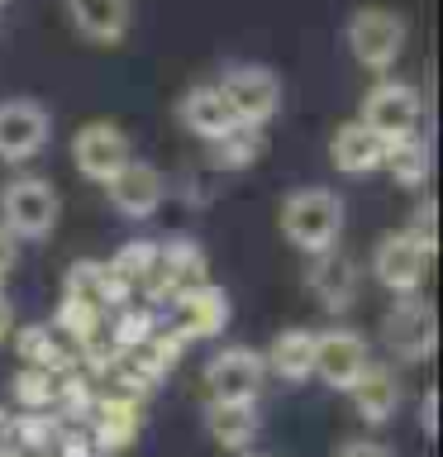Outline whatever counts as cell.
Listing matches in <instances>:
<instances>
[{"label":"cell","instance_id":"6da1fadb","mask_svg":"<svg viewBox=\"0 0 443 457\" xmlns=\"http://www.w3.org/2000/svg\"><path fill=\"white\" fill-rule=\"evenodd\" d=\"M281 238L305 257L339 248L343 238V195L329 186H300L281 200Z\"/></svg>","mask_w":443,"mask_h":457},{"label":"cell","instance_id":"7a4b0ae2","mask_svg":"<svg viewBox=\"0 0 443 457\" xmlns=\"http://www.w3.org/2000/svg\"><path fill=\"white\" fill-rule=\"evenodd\" d=\"M57 220H63V200L48 177H10L0 186V224L10 228L14 243H48Z\"/></svg>","mask_w":443,"mask_h":457},{"label":"cell","instance_id":"3957f363","mask_svg":"<svg viewBox=\"0 0 443 457\" xmlns=\"http://www.w3.org/2000/svg\"><path fill=\"white\" fill-rule=\"evenodd\" d=\"M343 38H348V53H353L357 67L386 77V71L400 62V53H405L410 24H405V14L391 10V5H363V10L348 14Z\"/></svg>","mask_w":443,"mask_h":457},{"label":"cell","instance_id":"277c9868","mask_svg":"<svg viewBox=\"0 0 443 457\" xmlns=\"http://www.w3.org/2000/svg\"><path fill=\"white\" fill-rule=\"evenodd\" d=\"M381 338L391 348L396 362L405 367H420L434 357L439 348V314L424 295H396L391 310L381 314Z\"/></svg>","mask_w":443,"mask_h":457},{"label":"cell","instance_id":"5b68a950","mask_svg":"<svg viewBox=\"0 0 443 457\" xmlns=\"http://www.w3.org/2000/svg\"><path fill=\"white\" fill-rule=\"evenodd\" d=\"M429 262H434V243H424L410 228H391V234L377 238L372 248V277L377 286H386L391 295H414L429 277Z\"/></svg>","mask_w":443,"mask_h":457},{"label":"cell","instance_id":"8992f818","mask_svg":"<svg viewBox=\"0 0 443 457\" xmlns=\"http://www.w3.org/2000/svg\"><path fill=\"white\" fill-rule=\"evenodd\" d=\"M229 100V110H234L238 124L248 129H267L272 120H277L281 110V77L263 62H234L224 67V77L214 81Z\"/></svg>","mask_w":443,"mask_h":457},{"label":"cell","instance_id":"52a82bcc","mask_svg":"<svg viewBox=\"0 0 443 457\" xmlns=\"http://www.w3.org/2000/svg\"><path fill=\"white\" fill-rule=\"evenodd\" d=\"M420 120H424V100L410 81H377L363 96V114H357V124L372 129L386 148L420 134Z\"/></svg>","mask_w":443,"mask_h":457},{"label":"cell","instance_id":"ba28073f","mask_svg":"<svg viewBox=\"0 0 443 457\" xmlns=\"http://www.w3.org/2000/svg\"><path fill=\"white\" fill-rule=\"evenodd\" d=\"M53 138V114L29 96H10L0 100V162L5 167H24L48 148Z\"/></svg>","mask_w":443,"mask_h":457},{"label":"cell","instance_id":"9c48e42d","mask_svg":"<svg viewBox=\"0 0 443 457\" xmlns=\"http://www.w3.org/2000/svg\"><path fill=\"white\" fill-rule=\"evenodd\" d=\"M129 162H134V148H129V134L120 124L91 120V124H81L77 134H71V167H77L86 181L105 186V181L120 177Z\"/></svg>","mask_w":443,"mask_h":457},{"label":"cell","instance_id":"30bf717a","mask_svg":"<svg viewBox=\"0 0 443 457\" xmlns=\"http://www.w3.org/2000/svg\"><path fill=\"white\" fill-rule=\"evenodd\" d=\"M372 367L367 338L357 328H329V334H314V381H324L329 391L348 395L363 371Z\"/></svg>","mask_w":443,"mask_h":457},{"label":"cell","instance_id":"8fae6325","mask_svg":"<svg viewBox=\"0 0 443 457\" xmlns=\"http://www.w3.org/2000/svg\"><path fill=\"white\" fill-rule=\"evenodd\" d=\"M81 428L91 434L96 457H120L129 443L143 434V400H134V395H114V391H100Z\"/></svg>","mask_w":443,"mask_h":457},{"label":"cell","instance_id":"7c38bea8","mask_svg":"<svg viewBox=\"0 0 443 457\" xmlns=\"http://www.w3.org/2000/svg\"><path fill=\"white\" fill-rule=\"evenodd\" d=\"M171 334H181L186 343H200V338H220L229 328V314H234V305H229V291L214 281H200L191 286V291L171 295Z\"/></svg>","mask_w":443,"mask_h":457},{"label":"cell","instance_id":"4fadbf2b","mask_svg":"<svg viewBox=\"0 0 443 457\" xmlns=\"http://www.w3.org/2000/svg\"><path fill=\"white\" fill-rule=\"evenodd\" d=\"M263 381H267V367H263V353L257 348H220L205 362V395L210 400H257L263 395Z\"/></svg>","mask_w":443,"mask_h":457},{"label":"cell","instance_id":"5bb4252c","mask_svg":"<svg viewBox=\"0 0 443 457\" xmlns=\"http://www.w3.org/2000/svg\"><path fill=\"white\" fill-rule=\"evenodd\" d=\"M357 286H363V271H357V262L339 248L314 253L305 262V291L314 295V305L329 310V314H348L357 305Z\"/></svg>","mask_w":443,"mask_h":457},{"label":"cell","instance_id":"9a60e30c","mask_svg":"<svg viewBox=\"0 0 443 457\" xmlns=\"http://www.w3.org/2000/svg\"><path fill=\"white\" fill-rule=\"evenodd\" d=\"M210 281V262H205V248L191 238V234H177L167 243H157V271L148 281V295L157 300H171L181 291H191V286Z\"/></svg>","mask_w":443,"mask_h":457},{"label":"cell","instance_id":"2e32d148","mask_svg":"<svg viewBox=\"0 0 443 457\" xmlns=\"http://www.w3.org/2000/svg\"><path fill=\"white\" fill-rule=\"evenodd\" d=\"M105 200H110V210L120 214V220H153L157 210H163V200H167V177L157 171L153 162H129L114 181H105Z\"/></svg>","mask_w":443,"mask_h":457},{"label":"cell","instance_id":"e0dca14e","mask_svg":"<svg viewBox=\"0 0 443 457\" xmlns=\"http://www.w3.org/2000/svg\"><path fill=\"white\" fill-rule=\"evenodd\" d=\"M71 29L86 43H100V48H114L124 43L129 24H134V5L129 0H63Z\"/></svg>","mask_w":443,"mask_h":457},{"label":"cell","instance_id":"ac0fdd59","mask_svg":"<svg viewBox=\"0 0 443 457\" xmlns=\"http://www.w3.org/2000/svg\"><path fill=\"white\" fill-rule=\"evenodd\" d=\"M177 120H181L186 134H196L200 143L224 138L229 129L238 124L234 110H229V100H224V91L214 81H200V86H191V91L177 100Z\"/></svg>","mask_w":443,"mask_h":457},{"label":"cell","instance_id":"d6986e66","mask_svg":"<svg viewBox=\"0 0 443 457\" xmlns=\"http://www.w3.org/2000/svg\"><path fill=\"white\" fill-rule=\"evenodd\" d=\"M205 434L220 443L224 453H248L257 443V434H263L257 400H210L205 405Z\"/></svg>","mask_w":443,"mask_h":457},{"label":"cell","instance_id":"ffe728a7","mask_svg":"<svg viewBox=\"0 0 443 457\" xmlns=\"http://www.w3.org/2000/svg\"><path fill=\"white\" fill-rule=\"evenodd\" d=\"M353 410H357V420L372 424V428H381V424H391L396 420V410H400V377H396V367H386V362H372L363 371V381L353 386Z\"/></svg>","mask_w":443,"mask_h":457},{"label":"cell","instance_id":"44dd1931","mask_svg":"<svg viewBox=\"0 0 443 457\" xmlns=\"http://www.w3.org/2000/svg\"><path fill=\"white\" fill-rule=\"evenodd\" d=\"M329 162H334L343 177H367V171H381L386 143L357 120H348V124L334 129V138H329Z\"/></svg>","mask_w":443,"mask_h":457},{"label":"cell","instance_id":"7402d4cb","mask_svg":"<svg viewBox=\"0 0 443 457\" xmlns=\"http://www.w3.org/2000/svg\"><path fill=\"white\" fill-rule=\"evenodd\" d=\"M267 377H277L286 386H305L314 381V334L310 328H281L272 338V348L263 353Z\"/></svg>","mask_w":443,"mask_h":457},{"label":"cell","instance_id":"603a6c76","mask_svg":"<svg viewBox=\"0 0 443 457\" xmlns=\"http://www.w3.org/2000/svg\"><path fill=\"white\" fill-rule=\"evenodd\" d=\"M10 338H14V353H20L24 367H43V371H53V377L77 371V353L53 334V324H24V328L14 324Z\"/></svg>","mask_w":443,"mask_h":457},{"label":"cell","instance_id":"cb8c5ba5","mask_svg":"<svg viewBox=\"0 0 443 457\" xmlns=\"http://www.w3.org/2000/svg\"><path fill=\"white\" fill-rule=\"evenodd\" d=\"M114 291H120V300H134V291H148L153 271H157V243L153 238H129L114 248V257L105 262Z\"/></svg>","mask_w":443,"mask_h":457},{"label":"cell","instance_id":"d4e9b609","mask_svg":"<svg viewBox=\"0 0 443 457\" xmlns=\"http://www.w3.org/2000/svg\"><path fill=\"white\" fill-rule=\"evenodd\" d=\"M63 295L67 300H81V305H91L100 314H110V310H120L129 305V300H120V291H114V281H110V271L105 262H71L67 267V277H63Z\"/></svg>","mask_w":443,"mask_h":457},{"label":"cell","instance_id":"484cf974","mask_svg":"<svg viewBox=\"0 0 443 457\" xmlns=\"http://www.w3.org/2000/svg\"><path fill=\"white\" fill-rule=\"evenodd\" d=\"M53 334L67 343L71 353H81L86 343H96L100 334H105V314L100 310H91V305H81V300H57V310H53Z\"/></svg>","mask_w":443,"mask_h":457},{"label":"cell","instance_id":"4316f807","mask_svg":"<svg viewBox=\"0 0 443 457\" xmlns=\"http://www.w3.org/2000/svg\"><path fill=\"white\" fill-rule=\"evenodd\" d=\"M263 153H267V134H263V129L234 124L224 138L210 143V167L214 171H243V167H253Z\"/></svg>","mask_w":443,"mask_h":457},{"label":"cell","instance_id":"83f0119b","mask_svg":"<svg viewBox=\"0 0 443 457\" xmlns=\"http://www.w3.org/2000/svg\"><path fill=\"white\" fill-rule=\"evenodd\" d=\"M381 167L391 171V181L400 186V191H420V186L429 181V171H434V153H429V143L420 134H414L405 143H391Z\"/></svg>","mask_w":443,"mask_h":457},{"label":"cell","instance_id":"f1b7e54d","mask_svg":"<svg viewBox=\"0 0 443 457\" xmlns=\"http://www.w3.org/2000/svg\"><path fill=\"white\" fill-rule=\"evenodd\" d=\"M153 334H157V314H153V305H138V300H129V305H120V310L105 314V338H110L120 353L143 348V343H148Z\"/></svg>","mask_w":443,"mask_h":457},{"label":"cell","instance_id":"f546056e","mask_svg":"<svg viewBox=\"0 0 443 457\" xmlns=\"http://www.w3.org/2000/svg\"><path fill=\"white\" fill-rule=\"evenodd\" d=\"M10 395H14V405H20L24 414L53 410L57 377H53V371H43V367H20V371H14V381H10Z\"/></svg>","mask_w":443,"mask_h":457},{"label":"cell","instance_id":"4dcf8cb0","mask_svg":"<svg viewBox=\"0 0 443 457\" xmlns=\"http://www.w3.org/2000/svg\"><path fill=\"white\" fill-rule=\"evenodd\" d=\"M53 453H57V457H96V448H91V434H86L81 424H63V434H57Z\"/></svg>","mask_w":443,"mask_h":457},{"label":"cell","instance_id":"1f68e13d","mask_svg":"<svg viewBox=\"0 0 443 457\" xmlns=\"http://www.w3.org/2000/svg\"><path fill=\"white\" fill-rule=\"evenodd\" d=\"M14 267H20V243H14L10 228L0 224V291H5V281L14 277Z\"/></svg>","mask_w":443,"mask_h":457},{"label":"cell","instance_id":"d6a6232c","mask_svg":"<svg viewBox=\"0 0 443 457\" xmlns=\"http://www.w3.org/2000/svg\"><path fill=\"white\" fill-rule=\"evenodd\" d=\"M334 457H396L391 448H386L381 438H348Z\"/></svg>","mask_w":443,"mask_h":457},{"label":"cell","instance_id":"836d02e7","mask_svg":"<svg viewBox=\"0 0 443 457\" xmlns=\"http://www.w3.org/2000/svg\"><path fill=\"white\" fill-rule=\"evenodd\" d=\"M420 424H424V438H439V391H424V400H420Z\"/></svg>","mask_w":443,"mask_h":457},{"label":"cell","instance_id":"e575fe53","mask_svg":"<svg viewBox=\"0 0 443 457\" xmlns=\"http://www.w3.org/2000/svg\"><path fill=\"white\" fill-rule=\"evenodd\" d=\"M14 448V410L0 405V453H10Z\"/></svg>","mask_w":443,"mask_h":457},{"label":"cell","instance_id":"d590c367","mask_svg":"<svg viewBox=\"0 0 443 457\" xmlns=\"http://www.w3.org/2000/svg\"><path fill=\"white\" fill-rule=\"evenodd\" d=\"M14 334V305H10V295L0 291V343H5Z\"/></svg>","mask_w":443,"mask_h":457},{"label":"cell","instance_id":"8d00e7d4","mask_svg":"<svg viewBox=\"0 0 443 457\" xmlns=\"http://www.w3.org/2000/svg\"><path fill=\"white\" fill-rule=\"evenodd\" d=\"M0 457H14V448H10V453H0Z\"/></svg>","mask_w":443,"mask_h":457},{"label":"cell","instance_id":"74e56055","mask_svg":"<svg viewBox=\"0 0 443 457\" xmlns=\"http://www.w3.org/2000/svg\"><path fill=\"white\" fill-rule=\"evenodd\" d=\"M253 457H263V453H253Z\"/></svg>","mask_w":443,"mask_h":457},{"label":"cell","instance_id":"f35d334b","mask_svg":"<svg viewBox=\"0 0 443 457\" xmlns=\"http://www.w3.org/2000/svg\"><path fill=\"white\" fill-rule=\"evenodd\" d=\"M0 5H5V0H0Z\"/></svg>","mask_w":443,"mask_h":457}]
</instances>
